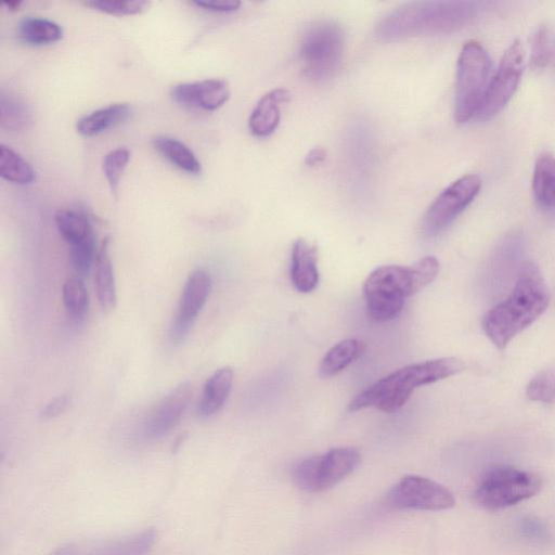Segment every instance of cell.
Returning a JSON list of instances; mask_svg holds the SVG:
<instances>
[{
	"instance_id": "obj_1",
	"label": "cell",
	"mask_w": 555,
	"mask_h": 555,
	"mask_svg": "<svg viewBox=\"0 0 555 555\" xmlns=\"http://www.w3.org/2000/svg\"><path fill=\"white\" fill-rule=\"evenodd\" d=\"M478 1H415L397 7L377 24L384 40L456 33L472 24L485 10Z\"/></svg>"
},
{
	"instance_id": "obj_2",
	"label": "cell",
	"mask_w": 555,
	"mask_h": 555,
	"mask_svg": "<svg viewBox=\"0 0 555 555\" xmlns=\"http://www.w3.org/2000/svg\"><path fill=\"white\" fill-rule=\"evenodd\" d=\"M550 294L539 268L524 261L511 294L485 314L482 328L499 349H504L546 310Z\"/></svg>"
},
{
	"instance_id": "obj_3",
	"label": "cell",
	"mask_w": 555,
	"mask_h": 555,
	"mask_svg": "<svg viewBox=\"0 0 555 555\" xmlns=\"http://www.w3.org/2000/svg\"><path fill=\"white\" fill-rule=\"evenodd\" d=\"M464 369V362L454 357L428 360L401 367L359 393L349 403L348 409L356 412L375 406L384 412H395L408 401L416 387L455 375Z\"/></svg>"
},
{
	"instance_id": "obj_4",
	"label": "cell",
	"mask_w": 555,
	"mask_h": 555,
	"mask_svg": "<svg viewBox=\"0 0 555 555\" xmlns=\"http://www.w3.org/2000/svg\"><path fill=\"white\" fill-rule=\"evenodd\" d=\"M491 74L488 51L475 40L461 49L456 64L454 118L464 124L476 118L483 101Z\"/></svg>"
},
{
	"instance_id": "obj_5",
	"label": "cell",
	"mask_w": 555,
	"mask_h": 555,
	"mask_svg": "<svg viewBox=\"0 0 555 555\" xmlns=\"http://www.w3.org/2000/svg\"><path fill=\"white\" fill-rule=\"evenodd\" d=\"M345 34L333 21H319L309 26L299 43V57L305 76L314 82L333 78L340 67Z\"/></svg>"
},
{
	"instance_id": "obj_6",
	"label": "cell",
	"mask_w": 555,
	"mask_h": 555,
	"mask_svg": "<svg viewBox=\"0 0 555 555\" xmlns=\"http://www.w3.org/2000/svg\"><path fill=\"white\" fill-rule=\"evenodd\" d=\"M540 488L537 475L509 465H495L482 473L473 498L478 506L499 511L530 499Z\"/></svg>"
},
{
	"instance_id": "obj_7",
	"label": "cell",
	"mask_w": 555,
	"mask_h": 555,
	"mask_svg": "<svg viewBox=\"0 0 555 555\" xmlns=\"http://www.w3.org/2000/svg\"><path fill=\"white\" fill-rule=\"evenodd\" d=\"M416 294L411 268L383 266L370 273L364 283L367 314L377 322L397 318L405 298Z\"/></svg>"
},
{
	"instance_id": "obj_8",
	"label": "cell",
	"mask_w": 555,
	"mask_h": 555,
	"mask_svg": "<svg viewBox=\"0 0 555 555\" xmlns=\"http://www.w3.org/2000/svg\"><path fill=\"white\" fill-rule=\"evenodd\" d=\"M361 455L354 448H335L297 463L293 469V479L304 491L323 492L350 475L359 465Z\"/></svg>"
},
{
	"instance_id": "obj_9",
	"label": "cell",
	"mask_w": 555,
	"mask_h": 555,
	"mask_svg": "<svg viewBox=\"0 0 555 555\" xmlns=\"http://www.w3.org/2000/svg\"><path fill=\"white\" fill-rule=\"evenodd\" d=\"M525 48L519 39L504 51L491 76L483 101L476 118L489 119L501 112L513 98L525 70Z\"/></svg>"
},
{
	"instance_id": "obj_10",
	"label": "cell",
	"mask_w": 555,
	"mask_h": 555,
	"mask_svg": "<svg viewBox=\"0 0 555 555\" xmlns=\"http://www.w3.org/2000/svg\"><path fill=\"white\" fill-rule=\"evenodd\" d=\"M481 189L477 175H465L447 186L429 205L422 228L426 235L436 236L449 228L470 205Z\"/></svg>"
},
{
	"instance_id": "obj_11",
	"label": "cell",
	"mask_w": 555,
	"mask_h": 555,
	"mask_svg": "<svg viewBox=\"0 0 555 555\" xmlns=\"http://www.w3.org/2000/svg\"><path fill=\"white\" fill-rule=\"evenodd\" d=\"M387 504L396 509L443 511L455 504L452 492L429 478L409 475L387 493Z\"/></svg>"
},
{
	"instance_id": "obj_12",
	"label": "cell",
	"mask_w": 555,
	"mask_h": 555,
	"mask_svg": "<svg viewBox=\"0 0 555 555\" xmlns=\"http://www.w3.org/2000/svg\"><path fill=\"white\" fill-rule=\"evenodd\" d=\"M211 289V278L204 270H196L188 278L170 325L169 337L172 344L182 343L189 335L198 313L207 301Z\"/></svg>"
},
{
	"instance_id": "obj_13",
	"label": "cell",
	"mask_w": 555,
	"mask_h": 555,
	"mask_svg": "<svg viewBox=\"0 0 555 555\" xmlns=\"http://www.w3.org/2000/svg\"><path fill=\"white\" fill-rule=\"evenodd\" d=\"M192 397V386L184 382L167 393L147 414L142 434L146 439H159L180 422Z\"/></svg>"
},
{
	"instance_id": "obj_14",
	"label": "cell",
	"mask_w": 555,
	"mask_h": 555,
	"mask_svg": "<svg viewBox=\"0 0 555 555\" xmlns=\"http://www.w3.org/2000/svg\"><path fill=\"white\" fill-rule=\"evenodd\" d=\"M170 95L182 105L216 111L229 100L230 89L225 80L214 78L175 85Z\"/></svg>"
},
{
	"instance_id": "obj_15",
	"label": "cell",
	"mask_w": 555,
	"mask_h": 555,
	"mask_svg": "<svg viewBox=\"0 0 555 555\" xmlns=\"http://www.w3.org/2000/svg\"><path fill=\"white\" fill-rule=\"evenodd\" d=\"M318 249L304 238H297L292 248L291 279L298 292L310 293L319 283Z\"/></svg>"
},
{
	"instance_id": "obj_16",
	"label": "cell",
	"mask_w": 555,
	"mask_h": 555,
	"mask_svg": "<svg viewBox=\"0 0 555 555\" xmlns=\"http://www.w3.org/2000/svg\"><path fill=\"white\" fill-rule=\"evenodd\" d=\"M289 100L285 89H274L261 96L254 107L248 127L256 137H268L274 132L281 120V105Z\"/></svg>"
},
{
	"instance_id": "obj_17",
	"label": "cell",
	"mask_w": 555,
	"mask_h": 555,
	"mask_svg": "<svg viewBox=\"0 0 555 555\" xmlns=\"http://www.w3.org/2000/svg\"><path fill=\"white\" fill-rule=\"evenodd\" d=\"M95 289L100 308L111 312L117 302L114 268L109 255V238L105 237L95 258Z\"/></svg>"
},
{
	"instance_id": "obj_18",
	"label": "cell",
	"mask_w": 555,
	"mask_h": 555,
	"mask_svg": "<svg viewBox=\"0 0 555 555\" xmlns=\"http://www.w3.org/2000/svg\"><path fill=\"white\" fill-rule=\"evenodd\" d=\"M233 383V370L223 366L217 370L205 383L197 414L202 418L217 413L227 401Z\"/></svg>"
},
{
	"instance_id": "obj_19",
	"label": "cell",
	"mask_w": 555,
	"mask_h": 555,
	"mask_svg": "<svg viewBox=\"0 0 555 555\" xmlns=\"http://www.w3.org/2000/svg\"><path fill=\"white\" fill-rule=\"evenodd\" d=\"M156 538V530L147 528L127 537L104 542L82 555H147L153 548Z\"/></svg>"
},
{
	"instance_id": "obj_20",
	"label": "cell",
	"mask_w": 555,
	"mask_h": 555,
	"mask_svg": "<svg viewBox=\"0 0 555 555\" xmlns=\"http://www.w3.org/2000/svg\"><path fill=\"white\" fill-rule=\"evenodd\" d=\"M532 193L537 205L545 211H555V157L539 155L533 168Z\"/></svg>"
},
{
	"instance_id": "obj_21",
	"label": "cell",
	"mask_w": 555,
	"mask_h": 555,
	"mask_svg": "<svg viewBox=\"0 0 555 555\" xmlns=\"http://www.w3.org/2000/svg\"><path fill=\"white\" fill-rule=\"evenodd\" d=\"M130 113L127 103L109 104L79 118L76 129L83 137L96 135L125 121Z\"/></svg>"
},
{
	"instance_id": "obj_22",
	"label": "cell",
	"mask_w": 555,
	"mask_h": 555,
	"mask_svg": "<svg viewBox=\"0 0 555 555\" xmlns=\"http://www.w3.org/2000/svg\"><path fill=\"white\" fill-rule=\"evenodd\" d=\"M54 220L60 234L69 246L95 240L91 221L80 210L59 209Z\"/></svg>"
},
{
	"instance_id": "obj_23",
	"label": "cell",
	"mask_w": 555,
	"mask_h": 555,
	"mask_svg": "<svg viewBox=\"0 0 555 555\" xmlns=\"http://www.w3.org/2000/svg\"><path fill=\"white\" fill-rule=\"evenodd\" d=\"M156 152L180 170L199 175L202 165L191 149L176 138L159 135L153 140Z\"/></svg>"
},
{
	"instance_id": "obj_24",
	"label": "cell",
	"mask_w": 555,
	"mask_h": 555,
	"mask_svg": "<svg viewBox=\"0 0 555 555\" xmlns=\"http://www.w3.org/2000/svg\"><path fill=\"white\" fill-rule=\"evenodd\" d=\"M16 36L26 44L42 46L59 41L63 37V29L51 20L27 16L17 24Z\"/></svg>"
},
{
	"instance_id": "obj_25",
	"label": "cell",
	"mask_w": 555,
	"mask_h": 555,
	"mask_svg": "<svg viewBox=\"0 0 555 555\" xmlns=\"http://www.w3.org/2000/svg\"><path fill=\"white\" fill-rule=\"evenodd\" d=\"M365 351V345L354 338L344 339L333 346L320 364V374L331 377L341 372L349 364L360 359Z\"/></svg>"
},
{
	"instance_id": "obj_26",
	"label": "cell",
	"mask_w": 555,
	"mask_h": 555,
	"mask_svg": "<svg viewBox=\"0 0 555 555\" xmlns=\"http://www.w3.org/2000/svg\"><path fill=\"white\" fill-rule=\"evenodd\" d=\"M0 175L15 184H29L36 179L31 165L11 147L0 145Z\"/></svg>"
},
{
	"instance_id": "obj_27",
	"label": "cell",
	"mask_w": 555,
	"mask_h": 555,
	"mask_svg": "<svg viewBox=\"0 0 555 555\" xmlns=\"http://www.w3.org/2000/svg\"><path fill=\"white\" fill-rule=\"evenodd\" d=\"M62 297L68 317L83 320L89 309V295L82 276H69L63 284Z\"/></svg>"
},
{
	"instance_id": "obj_28",
	"label": "cell",
	"mask_w": 555,
	"mask_h": 555,
	"mask_svg": "<svg viewBox=\"0 0 555 555\" xmlns=\"http://www.w3.org/2000/svg\"><path fill=\"white\" fill-rule=\"evenodd\" d=\"M31 121V113L22 100L1 93L0 122L2 128L18 131L28 128Z\"/></svg>"
},
{
	"instance_id": "obj_29",
	"label": "cell",
	"mask_w": 555,
	"mask_h": 555,
	"mask_svg": "<svg viewBox=\"0 0 555 555\" xmlns=\"http://www.w3.org/2000/svg\"><path fill=\"white\" fill-rule=\"evenodd\" d=\"M527 397L537 402H555V369H544L537 373L528 383Z\"/></svg>"
},
{
	"instance_id": "obj_30",
	"label": "cell",
	"mask_w": 555,
	"mask_h": 555,
	"mask_svg": "<svg viewBox=\"0 0 555 555\" xmlns=\"http://www.w3.org/2000/svg\"><path fill=\"white\" fill-rule=\"evenodd\" d=\"M130 159V151L117 147L109 151L103 159V171L112 193L116 196L119 181Z\"/></svg>"
},
{
	"instance_id": "obj_31",
	"label": "cell",
	"mask_w": 555,
	"mask_h": 555,
	"mask_svg": "<svg viewBox=\"0 0 555 555\" xmlns=\"http://www.w3.org/2000/svg\"><path fill=\"white\" fill-rule=\"evenodd\" d=\"M551 60V39L546 24H541L534 30L530 47V67L534 70L544 69Z\"/></svg>"
},
{
	"instance_id": "obj_32",
	"label": "cell",
	"mask_w": 555,
	"mask_h": 555,
	"mask_svg": "<svg viewBox=\"0 0 555 555\" xmlns=\"http://www.w3.org/2000/svg\"><path fill=\"white\" fill-rule=\"evenodd\" d=\"M85 5L112 15H132L146 10L150 2L145 0H93L85 2Z\"/></svg>"
},
{
	"instance_id": "obj_33",
	"label": "cell",
	"mask_w": 555,
	"mask_h": 555,
	"mask_svg": "<svg viewBox=\"0 0 555 555\" xmlns=\"http://www.w3.org/2000/svg\"><path fill=\"white\" fill-rule=\"evenodd\" d=\"M411 268V274L415 292L431 283L439 272V261L434 256H425L416 261Z\"/></svg>"
},
{
	"instance_id": "obj_34",
	"label": "cell",
	"mask_w": 555,
	"mask_h": 555,
	"mask_svg": "<svg viewBox=\"0 0 555 555\" xmlns=\"http://www.w3.org/2000/svg\"><path fill=\"white\" fill-rule=\"evenodd\" d=\"M70 396L60 395L46 404L40 411V417L44 420L54 418L61 415L69 405Z\"/></svg>"
},
{
	"instance_id": "obj_35",
	"label": "cell",
	"mask_w": 555,
	"mask_h": 555,
	"mask_svg": "<svg viewBox=\"0 0 555 555\" xmlns=\"http://www.w3.org/2000/svg\"><path fill=\"white\" fill-rule=\"evenodd\" d=\"M193 3L212 12H233L241 7V2L235 0H196Z\"/></svg>"
},
{
	"instance_id": "obj_36",
	"label": "cell",
	"mask_w": 555,
	"mask_h": 555,
	"mask_svg": "<svg viewBox=\"0 0 555 555\" xmlns=\"http://www.w3.org/2000/svg\"><path fill=\"white\" fill-rule=\"evenodd\" d=\"M520 530L526 537H529L530 539H545L547 532L542 525L541 521H539L535 518L527 517L521 520L520 522Z\"/></svg>"
},
{
	"instance_id": "obj_37",
	"label": "cell",
	"mask_w": 555,
	"mask_h": 555,
	"mask_svg": "<svg viewBox=\"0 0 555 555\" xmlns=\"http://www.w3.org/2000/svg\"><path fill=\"white\" fill-rule=\"evenodd\" d=\"M325 157H326V153L322 147H313L306 155L305 163H306V165L311 166V167L317 166V165L323 163Z\"/></svg>"
},
{
	"instance_id": "obj_38",
	"label": "cell",
	"mask_w": 555,
	"mask_h": 555,
	"mask_svg": "<svg viewBox=\"0 0 555 555\" xmlns=\"http://www.w3.org/2000/svg\"><path fill=\"white\" fill-rule=\"evenodd\" d=\"M50 555H77V548L73 544L57 547Z\"/></svg>"
},
{
	"instance_id": "obj_39",
	"label": "cell",
	"mask_w": 555,
	"mask_h": 555,
	"mask_svg": "<svg viewBox=\"0 0 555 555\" xmlns=\"http://www.w3.org/2000/svg\"><path fill=\"white\" fill-rule=\"evenodd\" d=\"M22 4L21 1H5L3 2V5L7 7L9 10H16Z\"/></svg>"
}]
</instances>
